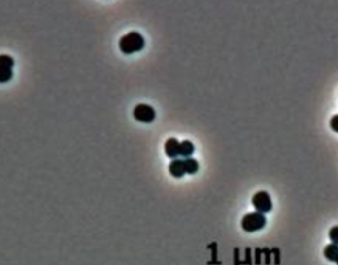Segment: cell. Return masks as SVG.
<instances>
[{
  "label": "cell",
  "instance_id": "obj_2",
  "mask_svg": "<svg viewBox=\"0 0 338 265\" xmlns=\"http://www.w3.org/2000/svg\"><path fill=\"white\" fill-rule=\"evenodd\" d=\"M265 225L266 217L259 212L248 213L242 218L241 221V227L247 232H253L262 230Z\"/></svg>",
  "mask_w": 338,
  "mask_h": 265
},
{
  "label": "cell",
  "instance_id": "obj_9",
  "mask_svg": "<svg viewBox=\"0 0 338 265\" xmlns=\"http://www.w3.org/2000/svg\"><path fill=\"white\" fill-rule=\"evenodd\" d=\"M184 166H185V171L188 174H195L199 169V164L195 159L188 158L184 160Z\"/></svg>",
  "mask_w": 338,
  "mask_h": 265
},
{
  "label": "cell",
  "instance_id": "obj_5",
  "mask_svg": "<svg viewBox=\"0 0 338 265\" xmlns=\"http://www.w3.org/2000/svg\"><path fill=\"white\" fill-rule=\"evenodd\" d=\"M180 143L174 138L168 139L164 145V152L168 158L175 159L179 156Z\"/></svg>",
  "mask_w": 338,
  "mask_h": 265
},
{
  "label": "cell",
  "instance_id": "obj_13",
  "mask_svg": "<svg viewBox=\"0 0 338 265\" xmlns=\"http://www.w3.org/2000/svg\"><path fill=\"white\" fill-rule=\"evenodd\" d=\"M329 125H330V128H331L334 132H338V115H334V116L331 118V120H330V122H329Z\"/></svg>",
  "mask_w": 338,
  "mask_h": 265
},
{
  "label": "cell",
  "instance_id": "obj_12",
  "mask_svg": "<svg viewBox=\"0 0 338 265\" xmlns=\"http://www.w3.org/2000/svg\"><path fill=\"white\" fill-rule=\"evenodd\" d=\"M329 238L332 241V243H335L338 245V226H334L329 230Z\"/></svg>",
  "mask_w": 338,
  "mask_h": 265
},
{
  "label": "cell",
  "instance_id": "obj_14",
  "mask_svg": "<svg viewBox=\"0 0 338 265\" xmlns=\"http://www.w3.org/2000/svg\"><path fill=\"white\" fill-rule=\"evenodd\" d=\"M335 263L338 265V256H337V258H336V260H335Z\"/></svg>",
  "mask_w": 338,
  "mask_h": 265
},
{
  "label": "cell",
  "instance_id": "obj_1",
  "mask_svg": "<svg viewBox=\"0 0 338 265\" xmlns=\"http://www.w3.org/2000/svg\"><path fill=\"white\" fill-rule=\"evenodd\" d=\"M144 45L145 41L143 37L139 33L133 31L120 39L119 49L125 55H131L140 52L144 48Z\"/></svg>",
  "mask_w": 338,
  "mask_h": 265
},
{
  "label": "cell",
  "instance_id": "obj_10",
  "mask_svg": "<svg viewBox=\"0 0 338 265\" xmlns=\"http://www.w3.org/2000/svg\"><path fill=\"white\" fill-rule=\"evenodd\" d=\"M14 65H15V62L12 57L8 55H0V67L12 69Z\"/></svg>",
  "mask_w": 338,
  "mask_h": 265
},
{
  "label": "cell",
  "instance_id": "obj_4",
  "mask_svg": "<svg viewBox=\"0 0 338 265\" xmlns=\"http://www.w3.org/2000/svg\"><path fill=\"white\" fill-rule=\"evenodd\" d=\"M133 116L138 122L149 124L154 121L156 114L151 106L146 104H138L134 108Z\"/></svg>",
  "mask_w": 338,
  "mask_h": 265
},
{
  "label": "cell",
  "instance_id": "obj_7",
  "mask_svg": "<svg viewBox=\"0 0 338 265\" xmlns=\"http://www.w3.org/2000/svg\"><path fill=\"white\" fill-rule=\"evenodd\" d=\"M195 152V147L190 141H183L180 143L179 147V156L188 159L190 158Z\"/></svg>",
  "mask_w": 338,
  "mask_h": 265
},
{
  "label": "cell",
  "instance_id": "obj_11",
  "mask_svg": "<svg viewBox=\"0 0 338 265\" xmlns=\"http://www.w3.org/2000/svg\"><path fill=\"white\" fill-rule=\"evenodd\" d=\"M13 77V70L10 68L0 67V83H6Z\"/></svg>",
  "mask_w": 338,
  "mask_h": 265
},
{
  "label": "cell",
  "instance_id": "obj_3",
  "mask_svg": "<svg viewBox=\"0 0 338 265\" xmlns=\"http://www.w3.org/2000/svg\"><path fill=\"white\" fill-rule=\"evenodd\" d=\"M252 205L257 212L262 213V214L269 213L273 208L271 197H270L269 193L267 191H264V190L258 191L257 193H255L253 195Z\"/></svg>",
  "mask_w": 338,
  "mask_h": 265
},
{
  "label": "cell",
  "instance_id": "obj_8",
  "mask_svg": "<svg viewBox=\"0 0 338 265\" xmlns=\"http://www.w3.org/2000/svg\"><path fill=\"white\" fill-rule=\"evenodd\" d=\"M324 257L331 262H335L337 256H338V245L335 243L327 244L323 249Z\"/></svg>",
  "mask_w": 338,
  "mask_h": 265
},
{
  "label": "cell",
  "instance_id": "obj_6",
  "mask_svg": "<svg viewBox=\"0 0 338 265\" xmlns=\"http://www.w3.org/2000/svg\"><path fill=\"white\" fill-rule=\"evenodd\" d=\"M169 172L175 178H181L185 175V166L182 160H173L169 165Z\"/></svg>",
  "mask_w": 338,
  "mask_h": 265
}]
</instances>
